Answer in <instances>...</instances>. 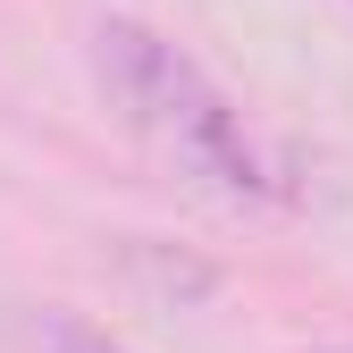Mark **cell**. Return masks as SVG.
<instances>
[{
    "label": "cell",
    "mask_w": 353,
    "mask_h": 353,
    "mask_svg": "<svg viewBox=\"0 0 353 353\" xmlns=\"http://www.w3.org/2000/svg\"><path fill=\"white\" fill-rule=\"evenodd\" d=\"M93 84L126 118V135H135L160 168H176L185 185H202L210 202H261L270 194V168H261L236 101L219 93V84L202 76V59L176 51L160 26L101 17L93 26Z\"/></svg>",
    "instance_id": "1"
},
{
    "label": "cell",
    "mask_w": 353,
    "mask_h": 353,
    "mask_svg": "<svg viewBox=\"0 0 353 353\" xmlns=\"http://www.w3.org/2000/svg\"><path fill=\"white\" fill-rule=\"evenodd\" d=\"M59 353H126V345H101V336H68Z\"/></svg>",
    "instance_id": "2"
}]
</instances>
